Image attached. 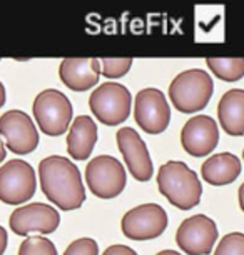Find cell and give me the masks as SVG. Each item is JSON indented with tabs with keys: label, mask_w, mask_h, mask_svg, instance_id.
<instances>
[{
	"label": "cell",
	"mask_w": 244,
	"mask_h": 255,
	"mask_svg": "<svg viewBox=\"0 0 244 255\" xmlns=\"http://www.w3.org/2000/svg\"><path fill=\"white\" fill-rule=\"evenodd\" d=\"M40 189L60 210H77L85 202L82 177L75 163L62 155L45 157L39 163Z\"/></svg>",
	"instance_id": "obj_1"
},
{
	"label": "cell",
	"mask_w": 244,
	"mask_h": 255,
	"mask_svg": "<svg viewBox=\"0 0 244 255\" xmlns=\"http://www.w3.org/2000/svg\"><path fill=\"white\" fill-rule=\"evenodd\" d=\"M157 187L174 207L189 210L199 204L203 185L193 168L184 162L169 160L157 172Z\"/></svg>",
	"instance_id": "obj_2"
},
{
	"label": "cell",
	"mask_w": 244,
	"mask_h": 255,
	"mask_svg": "<svg viewBox=\"0 0 244 255\" xmlns=\"http://www.w3.org/2000/svg\"><path fill=\"white\" fill-rule=\"evenodd\" d=\"M214 84L206 70L191 69L181 72L169 85V97L183 114H194L206 109L213 97Z\"/></svg>",
	"instance_id": "obj_3"
},
{
	"label": "cell",
	"mask_w": 244,
	"mask_h": 255,
	"mask_svg": "<svg viewBox=\"0 0 244 255\" xmlns=\"http://www.w3.org/2000/svg\"><path fill=\"white\" fill-rule=\"evenodd\" d=\"M33 117L39 128L49 137H59L67 132L72 122V104L60 90L47 89L33 100Z\"/></svg>",
	"instance_id": "obj_4"
},
{
	"label": "cell",
	"mask_w": 244,
	"mask_h": 255,
	"mask_svg": "<svg viewBox=\"0 0 244 255\" xmlns=\"http://www.w3.org/2000/svg\"><path fill=\"white\" fill-rule=\"evenodd\" d=\"M131 105L132 95L129 89L116 82L100 84L89 97V107L94 117L100 124L111 127L126 122L131 114Z\"/></svg>",
	"instance_id": "obj_5"
},
{
	"label": "cell",
	"mask_w": 244,
	"mask_h": 255,
	"mask_svg": "<svg viewBox=\"0 0 244 255\" xmlns=\"http://www.w3.org/2000/svg\"><path fill=\"white\" fill-rule=\"evenodd\" d=\"M85 182L89 190L99 199H114L127 185L126 168L116 157L99 155L85 167Z\"/></svg>",
	"instance_id": "obj_6"
},
{
	"label": "cell",
	"mask_w": 244,
	"mask_h": 255,
	"mask_svg": "<svg viewBox=\"0 0 244 255\" xmlns=\"http://www.w3.org/2000/svg\"><path fill=\"white\" fill-rule=\"evenodd\" d=\"M37 189V177L32 165L20 158H12L0 167V200L18 205L30 200Z\"/></svg>",
	"instance_id": "obj_7"
},
{
	"label": "cell",
	"mask_w": 244,
	"mask_h": 255,
	"mask_svg": "<svg viewBox=\"0 0 244 255\" xmlns=\"http://www.w3.org/2000/svg\"><path fill=\"white\" fill-rule=\"evenodd\" d=\"M122 234L131 240H151L164 234L167 214L157 204H142L126 212L121 220Z\"/></svg>",
	"instance_id": "obj_8"
},
{
	"label": "cell",
	"mask_w": 244,
	"mask_h": 255,
	"mask_svg": "<svg viewBox=\"0 0 244 255\" xmlns=\"http://www.w3.org/2000/svg\"><path fill=\"white\" fill-rule=\"evenodd\" d=\"M218 240L216 222L204 214L183 220L176 230V244L188 255H208Z\"/></svg>",
	"instance_id": "obj_9"
},
{
	"label": "cell",
	"mask_w": 244,
	"mask_h": 255,
	"mask_svg": "<svg viewBox=\"0 0 244 255\" xmlns=\"http://www.w3.org/2000/svg\"><path fill=\"white\" fill-rule=\"evenodd\" d=\"M0 137L8 150L17 155L30 153L39 145V132L32 119L23 110H8L0 117Z\"/></svg>",
	"instance_id": "obj_10"
},
{
	"label": "cell",
	"mask_w": 244,
	"mask_h": 255,
	"mask_svg": "<svg viewBox=\"0 0 244 255\" xmlns=\"http://www.w3.org/2000/svg\"><path fill=\"white\" fill-rule=\"evenodd\" d=\"M134 119L139 127L151 135L162 133L169 125L171 109L159 89H142L136 95Z\"/></svg>",
	"instance_id": "obj_11"
},
{
	"label": "cell",
	"mask_w": 244,
	"mask_h": 255,
	"mask_svg": "<svg viewBox=\"0 0 244 255\" xmlns=\"http://www.w3.org/2000/svg\"><path fill=\"white\" fill-rule=\"evenodd\" d=\"M8 225H10L13 234L22 235V237L32 232L47 235L59 229L60 215L52 205L33 202V204L22 205L13 210Z\"/></svg>",
	"instance_id": "obj_12"
},
{
	"label": "cell",
	"mask_w": 244,
	"mask_h": 255,
	"mask_svg": "<svg viewBox=\"0 0 244 255\" xmlns=\"http://www.w3.org/2000/svg\"><path fill=\"white\" fill-rule=\"evenodd\" d=\"M219 143V127L209 115H196L181 130V145L189 155L206 157Z\"/></svg>",
	"instance_id": "obj_13"
},
{
	"label": "cell",
	"mask_w": 244,
	"mask_h": 255,
	"mask_svg": "<svg viewBox=\"0 0 244 255\" xmlns=\"http://www.w3.org/2000/svg\"><path fill=\"white\" fill-rule=\"evenodd\" d=\"M116 137L117 147L126 160L131 175L139 182L151 180L154 175V165H152L146 142L139 137V133L132 127H122Z\"/></svg>",
	"instance_id": "obj_14"
},
{
	"label": "cell",
	"mask_w": 244,
	"mask_h": 255,
	"mask_svg": "<svg viewBox=\"0 0 244 255\" xmlns=\"http://www.w3.org/2000/svg\"><path fill=\"white\" fill-rule=\"evenodd\" d=\"M62 84L74 92H85L99 84V59H64L59 67Z\"/></svg>",
	"instance_id": "obj_15"
},
{
	"label": "cell",
	"mask_w": 244,
	"mask_h": 255,
	"mask_svg": "<svg viewBox=\"0 0 244 255\" xmlns=\"http://www.w3.org/2000/svg\"><path fill=\"white\" fill-rule=\"evenodd\" d=\"M97 142V124L89 115L74 119L67 135V152L74 160H85L94 150Z\"/></svg>",
	"instance_id": "obj_16"
},
{
	"label": "cell",
	"mask_w": 244,
	"mask_h": 255,
	"mask_svg": "<svg viewBox=\"0 0 244 255\" xmlns=\"http://www.w3.org/2000/svg\"><path fill=\"white\" fill-rule=\"evenodd\" d=\"M218 117L223 130L233 137L244 135V90L233 89L218 104Z\"/></svg>",
	"instance_id": "obj_17"
},
{
	"label": "cell",
	"mask_w": 244,
	"mask_h": 255,
	"mask_svg": "<svg viewBox=\"0 0 244 255\" xmlns=\"http://www.w3.org/2000/svg\"><path fill=\"white\" fill-rule=\"evenodd\" d=\"M241 174V160L234 153L223 152L209 157L201 167V175L211 185H229Z\"/></svg>",
	"instance_id": "obj_18"
},
{
	"label": "cell",
	"mask_w": 244,
	"mask_h": 255,
	"mask_svg": "<svg viewBox=\"0 0 244 255\" xmlns=\"http://www.w3.org/2000/svg\"><path fill=\"white\" fill-rule=\"evenodd\" d=\"M209 70L213 72L218 79H221L224 82H238L244 77V59L241 57H231V59H206Z\"/></svg>",
	"instance_id": "obj_19"
},
{
	"label": "cell",
	"mask_w": 244,
	"mask_h": 255,
	"mask_svg": "<svg viewBox=\"0 0 244 255\" xmlns=\"http://www.w3.org/2000/svg\"><path fill=\"white\" fill-rule=\"evenodd\" d=\"M18 255H57V249L49 239L33 235V237H27L20 244Z\"/></svg>",
	"instance_id": "obj_20"
},
{
	"label": "cell",
	"mask_w": 244,
	"mask_h": 255,
	"mask_svg": "<svg viewBox=\"0 0 244 255\" xmlns=\"http://www.w3.org/2000/svg\"><path fill=\"white\" fill-rule=\"evenodd\" d=\"M100 62V75L107 79H121L131 70L132 59L124 57V59H99Z\"/></svg>",
	"instance_id": "obj_21"
},
{
	"label": "cell",
	"mask_w": 244,
	"mask_h": 255,
	"mask_svg": "<svg viewBox=\"0 0 244 255\" xmlns=\"http://www.w3.org/2000/svg\"><path fill=\"white\" fill-rule=\"evenodd\" d=\"M214 255H244V234L231 232L219 240Z\"/></svg>",
	"instance_id": "obj_22"
},
{
	"label": "cell",
	"mask_w": 244,
	"mask_h": 255,
	"mask_svg": "<svg viewBox=\"0 0 244 255\" xmlns=\"http://www.w3.org/2000/svg\"><path fill=\"white\" fill-rule=\"evenodd\" d=\"M64 255H99V245L94 239L82 237V239L74 240V242L65 249Z\"/></svg>",
	"instance_id": "obj_23"
},
{
	"label": "cell",
	"mask_w": 244,
	"mask_h": 255,
	"mask_svg": "<svg viewBox=\"0 0 244 255\" xmlns=\"http://www.w3.org/2000/svg\"><path fill=\"white\" fill-rule=\"evenodd\" d=\"M102 255H137V252L127 245H111L104 250Z\"/></svg>",
	"instance_id": "obj_24"
},
{
	"label": "cell",
	"mask_w": 244,
	"mask_h": 255,
	"mask_svg": "<svg viewBox=\"0 0 244 255\" xmlns=\"http://www.w3.org/2000/svg\"><path fill=\"white\" fill-rule=\"evenodd\" d=\"M7 242H8V235H7V230L0 225V255H3L7 249Z\"/></svg>",
	"instance_id": "obj_25"
},
{
	"label": "cell",
	"mask_w": 244,
	"mask_h": 255,
	"mask_svg": "<svg viewBox=\"0 0 244 255\" xmlns=\"http://www.w3.org/2000/svg\"><path fill=\"white\" fill-rule=\"evenodd\" d=\"M3 104H5V87H3V84L0 82V109L3 107Z\"/></svg>",
	"instance_id": "obj_26"
},
{
	"label": "cell",
	"mask_w": 244,
	"mask_h": 255,
	"mask_svg": "<svg viewBox=\"0 0 244 255\" xmlns=\"http://www.w3.org/2000/svg\"><path fill=\"white\" fill-rule=\"evenodd\" d=\"M238 197H239V205H241V210L244 212V184L239 187V194H238Z\"/></svg>",
	"instance_id": "obj_27"
},
{
	"label": "cell",
	"mask_w": 244,
	"mask_h": 255,
	"mask_svg": "<svg viewBox=\"0 0 244 255\" xmlns=\"http://www.w3.org/2000/svg\"><path fill=\"white\" fill-rule=\"evenodd\" d=\"M5 155H7V150H5V145H3L2 138H0V163L5 160Z\"/></svg>",
	"instance_id": "obj_28"
},
{
	"label": "cell",
	"mask_w": 244,
	"mask_h": 255,
	"mask_svg": "<svg viewBox=\"0 0 244 255\" xmlns=\"http://www.w3.org/2000/svg\"><path fill=\"white\" fill-rule=\"evenodd\" d=\"M156 255H183V254L176 252V250H162V252L156 254Z\"/></svg>",
	"instance_id": "obj_29"
},
{
	"label": "cell",
	"mask_w": 244,
	"mask_h": 255,
	"mask_svg": "<svg viewBox=\"0 0 244 255\" xmlns=\"http://www.w3.org/2000/svg\"><path fill=\"white\" fill-rule=\"evenodd\" d=\"M243 158H244V150H243Z\"/></svg>",
	"instance_id": "obj_30"
}]
</instances>
